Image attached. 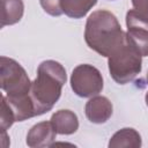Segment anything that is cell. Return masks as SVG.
<instances>
[{"label": "cell", "instance_id": "6da1fadb", "mask_svg": "<svg viewBox=\"0 0 148 148\" xmlns=\"http://www.w3.org/2000/svg\"><path fill=\"white\" fill-rule=\"evenodd\" d=\"M84 40L90 50L108 58L125 42V32L114 14L106 9H98L87 18Z\"/></svg>", "mask_w": 148, "mask_h": 148}, {"label": "cell", "instance_id": "7a4b0ae2", "mask_svg": "<svg viewBox=\"0 0 148 148\" xmlns=\"http://www.w3.org/2000/svg\"><path fill=\"white\" fill-rule=\"evenodd\" d=\"M67 81L65 67L56 60H44L38 65L37 76L31 82L30 97L36 116H42L52 110L61 96V90Z\"/></svg>", "mask_w": 148, "mask_h": 148}, {"label": "cell", "instance_id": "3957f363", "mask_svg": "<svg viewBox=\"0 0 148 148\" xmlns=\"http://www.w3.org/2000/svg\"><path fill=\"white\" fill-rule=\"evenodd\" d=\"M109 72L118 84L133 81L142 69V56L126 40L108 57Z\"/></svg>", "mask_w": 148, "mask_h": 148}, {"label": "cell", "instance_id": "277c9868", "mask_svg": "<svg viewBox=\"0 0 148 148\" xmlns=\"http://www.w3.org/2000/svg\"><path fill=\"white\" fill-rule=\"evenodd\" d=\"M0 86L8 101L30 97L31 81L25 69L14 59L0 57Z\"/></svg>", "mask_w": 148, "mask_h": 148}, {"label": "cell", "instance_id": "5b68a950", "mask_svg": "<svg viewBox=\"0 0 148 148\" xmlns=\"http://www.w3.org/2000/svg\"><path fill=\"white\" fill-rule=\"evenodd\" d=\"M103 76L92 65H77L71 75V88L75 95L82 98H90L103 90Z\"/></svg>", "mask_w": 148, "mask_h": 148}, {"label": "cell", "instance_id": "8992f818", "mask_svg": "<svg viewBox=\"0 0 148 148\" xmlns=\"http://www.w3.org/2000/svg\"><path fill=\"white\" fill-rule=\"evenodd\" d=\"M126 40L142 57H148V16L131 9L126 13Z\"/></svg>", "mask_w": 148, "mask_h": 148}, {"label": "cell", "instance_id": "52a82bcc", "mask_svg": "<svg viewBox=\"0 0 148 148\" xmlns=\"http://www.w3.org/2000/svg\"><path fill=\"white\" fill-rule=\"evenodd\" d=\"M112 103L105 96H92L86 103L84 113L87 119L92 124H104L112 116Z\"/></svg>", "mask_w": 148, "mask_h": 148}, {"label": "cell", "instance_id": "ba28073f", "mask_svg": "<svg viewBox=\"0 0 148 148\" xmlns=\"http://www.w3.org/2000/svg\"><path fill=\"white\" fill-rule=\"evenodd\" d=\"M56 132L51 121H40L35 124L27 134V145L30 148L51 147L56 140Z\"/></svg>", "mask_w": 148, "mask_h": 148}, {"label": "cell", "instance_id": "9c48e42d", "mask_svg": "<svg viewBox=\"0 0 148 148\" xmlns=\"http://www.w3.org/2000/svg\"><path fill=\"white\" fill-rule=\"evenodd\" d=\"M50 121L52 123L56 132L61 135H71L79 130V119L75 112L66 109L56 111Z\"/></svg>", "mask_w": 148, "mask_h": 148}, {"label": "cell", "instance_id": "30bf717a", "mask_svg": "<svg viewBox=\"0 0 148 148\" xmlns=\"http://www.w3.org/2000/svg\"><path fill=\"white\" fill-rule=\"evenodd\" d=\"M108 146L109 148H140L142 146V140L136 130L124 127L111 136Z\"/></svg>", "mask_w": 148, "mask_h": 148}, {"label": "cell", "instance_id": "8fae6325", "mask_svg": "<svg viewBox=\"0 0 148 148\" xmlns=\"http://www.w3.org/2000/svg\"><path fill=\"white\" fill-rule=\"evenodd\" d=\"M24 13L22 0H1V28L21 21Z\"/></svg>", "mask_w": 148, "mask_h": 148}, {"label": "cell", "instance_id": "7c38bea8", "mask_svg": "<svg viewBox=\"0 0 148 148\" xmlns=\"http://www.w3.org/2000/svg\"><path fill=\"white\" fill-rule=\"evenodd\" d=\"M97 3V0H60L62 13L71 18H82Z\"/></svg>", "mask_w": 148, "mask_h": 148}, {"label": "cell", "instance_id": "4fadbf2b", "mask_svg": "<svg viewBox=\"0 0 148 148\" xmlns=\"http://www.w3.org/2000/svg\"><path fill=\"white\" fill-rule=\"evenodd\" d=\"M1 121H0V125H1V130L2 132H6L16 120H15V116H14V112L10 108V105L8 104L7 102V98L6 96H2L1 97Z\"/></svg>", "mask_w": 148, "mask_h": 148}, {"label": "cell", "instance_id": "5bb4252c", "mask_svg": "<svg viewBox=\"0 0 148 148\" xmlns=\"http://www.w3.org/2000/svg\"><path fill=\"white\" fill-rule=\"evenodd\" d=\"M39 3L44 12L51 16H60L62 14L60 0H39Z\"/></svg>", "mask_w": 148, "mask_h": 148}, {"label": "cell", "instance_id": "9a60e30c", "mask_svg": "<svg viewBox=\"0 0 148 148\" xmlns=\"http://www.w3.org/2000/svg\"><path fill=\"white\" fill-rule=\"evenodd\" d=\"M132 5L135 10L148 16V0H132Z\"/></svg>", "mask_w": 148, "mask_h": 148}, {"label": "cell", "instance_id": "2e32d148", "mask_svg": "<svg viewBox=\"0 0 148 148\" xmlns=\"http://www.w3.org/2000/svg\"><path fill=\"white\" fill-rule=\"evenodd\" d=\"M145 101H146V105L148 106V91L146 92V96H145Z\"/></svg>", "mask_w": 148, "mask_h": 148}, {"label": "cell", "instance_id": "e0dca14e", "mask_svg": "<svg viewBox=\"0 0 148 148\" xmlns=\"http://www.w3.org/2000/svg\"><path fill=\"white\" fill-rule=\"evenodd\" d=\"M147 83H148V73H147Z\"/></svg>", "mask_w": 148, "mask_h": 148}]
</instances>
